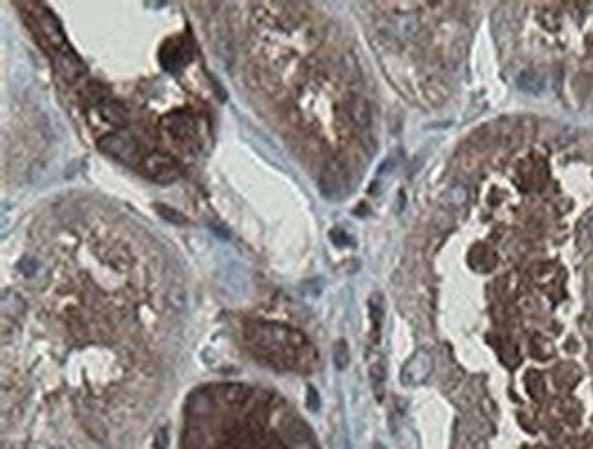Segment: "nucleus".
<instances>
[{
	"instance_id": "obj_1",
	"label": "nucleus",
	"mask_w": 593,
	"mask_h": 449,
	"mask_svg": "<svg viewBox=\"0 0 593 449\" xmlns=\"http://www.w3.org/2000/svg\"><path fill=\"white\" fill-rule=\"evenodd\" d=\"M247 342L256 355L287 367L301 365L305 353H310V345L301 333L278 324H252L247 329Z\"/></svg>"
},
{
	"instance_id": "obj_2",
	"label": "nucleus",
	"mask_w": 593,
	"mask_h": 449,
	"mask_svg": "<svg viewBox=\"0 0 593 449\" xmlns=\"http://www.w3.org/2000/svg\"><path fill=\"white\" fill-rule=\"evenodd\" d=\"M99 150L115 157V159L123 161V163H128V165H135V163L143 161L139 143L130 134H125V132H115V134H108L105 137H100Z\"/></svg>"
},
{
	"instance_id": "obj_3",
	"label": "nucleus",
	"mask_w": 593,
	"mask_h": 449,
	"mask_svg": "<svg viewBox=\"0 0 593 449\" xmlns=\"http://www.w3.org/2000/svg\"><path fill=\"white\" fill-rule=\"evenodd\" d=\"M141 170L146 177H150L159 185H170L174 181L179 179V166L170 155L161 154V152H152L145 155L141 161Z\"/></svg>"
},
{
	"instance_id": "obj_4",
	"label": "nucleus",
	"mask_w": 593,
	"mask_h": 449,
	"mask_svg": "<svg viewBox=\"0 0 593 449\" xmlns=\"http://www.w3.org/2000/svg\"><path fill=\"white\" fill-rule=\"evenodd\" d=\"M347 188V170L338 159H330L319 175V190L325 197L336 200Z\"/></svg>"
},
{
	"instance_id": "obj_5",
	"label": "nucleus",
	"mask_w": 593,
	"mask_h": 449,
	"mask_svg": "<svg viewBox=\"0 0 593 449\" xmlns=\"http://www.w3.org/2000/svg\"><path fill=\"white\" fill-rule=\"evenodd\" d=\"M431 371H433V356L429 355V351L418 349L402 369V384L420 385L427 380Z\"/></svg>"
},
{
	"instance_id": "obj_6",
	"label": "nucleus",
	"mask_w": 593,
	"mask_h": 449,
	"mask_svg": "<svg viewBox=\"0 0 593 449\" xmlns=\"http://www.w3.org/2000/svg\"><path fill=\"white\" fill-rule=\"evenodd\" d=\"M161 125L165 128L168 135H172L177 141H188L192 135L197 130L194 115H190L188 112H172L166 114L161 121Z\"/></svg>"
},
{
	"instance_id": "obj_7",
	"label": "nucleus",
	"mask_w": 593,
	"mask_h": 449,
	"mask_svg": "<svg viewBox=\"0 0 593 449\" xmlns=\"http://www.w3.org/2000/svg\"><path fill=\"white\" fill-rule=\"evenodd\" d=\"M190 59L188 42L183 39L166 40L159 51L161 64L168 71H177L181 66H185Z\"/></svg>"
},
{
	"instance_id": "obj_8",
	"label": "nucleus",
	"mask_w": 593,
	"mask_h": 449,
	"mask_svg": "<svg viewBox=\"0 0 593 449\" xmlns=\"http://www.w3.org/2000/svg\"><path fill=\"white\" fill-rule=\"evenodd\" d=\"M55 64L57 70H59V73L62 75V79H64L66 82H75V80L80 79L86 71L82 60H80L79 57H77V53L71 51L70 48H62V50L57 53Z\"/></svg>"
},
{
	"instance_id": "obj_9",
	"label": "nucleus",
	"mask_w": 593,
	"mask_h": 449,
	"mask_svg": "<svg viewBox=\"0 0 593 449\" xmlns=\"http://www.w3.org/2000/svg\"><path fill=\"white\" fill-rule=\"evenodd\" d=\"M37 24H39L40 33L50 40L53 48H64V33L59 26L57 19L51 15L48 10H40L37 13Z\"/></svg>"
},
{
	"instance_id": "obj_10",
	"label": "nucleus",
	"mask_w": 593,
	"mask_h": 449,
	"mask_svg": "<svg viewBox=\"0 0 593 449\" xmlns=\"http://www.w3.org/2000/svg\"><path fill=\"white\" fill-rule=\"evenodd\" d=\"M100 115H103V119L117 126V128H125L128 125V110L115 100H108L105 105H100Z\"/></svg>"
},
{
	"instance_id": "obj_11",
	"label": "nucleus",
	"mask_w": 593,
	"mask_h": 449,
	"mask_svg": "<svg viewBox=\"0 0 593 449\" xmlns=\"http://www.w3.org/2000/svg\"><path fill=\"white\" fill-rule=\"evenodd\" d=\"M349 114L354 125L360 128H367L371 125V108L369 103L364 97H353L349 103Z\"/></svg>"
},
{
	"instance_id": "obj_12",
	"label": "nucleus",
	"mask_w": 593,
	"mask_h": 449,
	"mask_svg": "<svg viewBox=\"0 0 593 449\" xmlns=\"http://www.w3.org/2000/svg\"><path fill=\"white\" fill-rule=\"evenodd\" d=\"M519 90L529 95H538L544 90V77L535 70H526L519 75L517 79Z\"/></svg>"
},
{
	"instance_id": "obj_13",
	"label": "nucleus",
	"mask_w": 593,
	"mask_h": 449,
	"mask_svg": "<svg viewBox=\"0 0 593 449\" xmlns=\"http://www.w3.org/2000/svg\"><path fill=\"white\" fill-rule=\"evenodd\" d=\"M369 316L371 324H373V336L378 340L382 322H384V299H382V294H378V292H374L369 299Z\"/></svg>"
},
{
	"instance_id": "obj_14",
	"label": "nucleus",
	"mask_w": 593,
	"mask_h": 449,
	"mask_svg": "<svg viewBox=\"0 0 593 449\" xmlns=\"http://www.w3.org/2000/svg\"><path fill=\"white\" fill-rule=\"evenodd\" d=\"M221 394H223L224 402H229L232 405H241L245 404V400L249 398V389L240 384H230L224 385Z\"/></svg>"
},
{
	"instance_id": "obj_15",
	"label": "nucleus",
	"mask_w": 593,
	"mask_h": 449,
	"mask_svg": "<svg viewBox=\"0 0 593 449\" xmlns=\"http://www.w3.org/2000/svg\"><path fill=\"white\" fill-rule=\"evenodd\" d=\"M333 362L334 367L338 371L347 369V365L351 362V353L349 347H347V342L345 340H338L333 347Z\"/></svg>"
},
{
	"instance_id": "obj_16",
	"label": "nucleus",
	"mask_w": 593,
	"mask_h": 449,
	"mask_svg": "<svg viewBox=\"0 0 593 449\" xmlns=\"http://www.w3.org/2000/svg\"><path fill=\"white\" fill-rule=\"evenodd\" d=\"M154 209L157 210V214H159L165 221H168V223H172V224H186L188 223V220H186L185 215L181 214L179 210L172 209V206L163 205V203H155Z\"/></svg>"
},
{
	"instance_id": "obj_17",
	"label": "nucleus",
	"mask_w": 593,
	"mask_h": 449,
	"mask_svg": "<svg viewBox=\"0 0 593 449\" xmlns=\"http://www.w3.org/2000/svg\"><path fill=\"white\" fill-rule=\"evenodd\" d=\"M371 382H373V389L376 398H384V384H385V367L384 364H374L371 367Z\"/></svg>"
},
{
	"instance_id": "obj_18",
	"label": "nucleus",
	"mask_w": 593,
	"mask_h": 449,
	"mask_svg": "<svg viewBox=\"0 0 593 449\" xmlns=\"http://www.w3.org/2000/svg\"><path fill=\"white\" fill-rule=\"evenodd\" d=\"M86 99L94 100V103H100V100L105 99L106 95H108V90H106L105 86L99 85V82H91V85H88V88L85 90Z\"/></svg>"
},
{
	"instance_id": "obj_19",
	"label": "nucleus",
	"mask_w": 593,
	"mask_h": 449,
	"mask_svg": "<svg viewBox=\"0 0 593 449\" xmlns=\"http://www.w3.org/2000/svg\"><path fill=\"white\" fill-rule=\"evenodd\" d=\"M449 194H451L453 205H462L463 201H466V197H468V192H466L462 186H453V188L449 190Z\"/></svg>"
},
{
	"instance_id": "obj_20",
	"label": "nucleus",
	"mask_w": 593,
	"mask_h": 449,
	"mask_svg": "<svg viewBox=\"0 0 593 449\" xmlns=\"http://www.w3.org/2000/svg\"><path fill=\"white\" fill-rule=\"evenodd\" d=\"M168 431L163 428V430L157 431V434H155V440H154V448L155 449H166L168 448Z\"/></svg>"
},
{
	"instance_id": "obj_21",
	"label": "nucleus",
	"mask_w": 593,
	"mask_h": 449,
	"mask_svg": "<svg viewBox=\"0 0 593 449\" xmlns=\"http://www.w3.org/2000/svg\"><path fill=\"white\" fill-rule=\"evenodd\" d=\"M307 405H309L310 411L319 410V394L316 393L315 387H309V391H307Z\"/></svg>"
},
{
	"instance_id": "obj_22",
	"label": "nucleus",
	"mask_w": 593,
	"mask_h": 449,
	"mask_svg": "<svg viewBox=\"0 0 593 449\" xmlns=\"http://www.w3.org/2000/svg\"><path fill=\"white\" fill-rule=\"evenodd\" d=\"M588 234L592 236V240H593V220L588 223Z\"/></svg>"
}]
</instances>
